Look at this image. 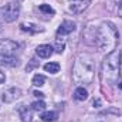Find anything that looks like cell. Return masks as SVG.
Here are the masks:
<instances>
[{
  "label": "cell",
  "mask_w": 122,
  "mask_h": 122,
  "mask_svg": "<svg viewBox=\"0 0 122 122\" xmlns=\"http://www.w3.org/2000/svg\"><path fill=\"white\" fill-rule=\"evenodd\" d=\"M118 30L111 21H102L98 27H95L94 46H97V48L102 53H112L118 44Z\"/></svg>",
  "instance_id": "6da1fadb"
},
{
  "label": "cell",
  "mask_w": 122,
  "mask_h": 122,
  "mask_svg": "<svg viewBox=\"0 0 122 122\" xmlns=\"http://www.w3.org/2000/svg\"><path fill=\"white\" fill-rule=\"evenodd\" d=\"M95 75V58L90 54H81L75 60L72 68V78L77 84L88 85Z\"/></svg>",
  "instance_id": "7a4b0ae2"
},
{
  "label": "cell",
  "mask_w": 122,
  "mask_h": 122,
  "mask_svg": "<svg viewBox=\"0 0 122 122\" xmlns=\"http://www.w3.org/2000/svg\"><path fill=\"white\" fill-rule=\"evenodd\" d=\"M119 77V51L107 54L101 64V80L105 84H115Z\"/></svg>",
  "instance_id": "3957f363"
},
{
  "label": "cell",
  "mask_w": 122,
  "mask_h": 122,
  "mask_svg": "<svg viewBox=\"0 0 122 122\" xmlns=\"http://www.w3.org/2000/svg\"><path fill=\"white\" fill-rule=\"evenodd\" d=\"M19 14L20 9L16 3H7L3 7H0V20L4 23H13L14 20H17Z\"/></svg>",
  "instance_id": "277c9868"
},
{
  "label": "cell",
  "mask_w": 122,
  "mask_h": 122,
  "mask_svg": "<svg viewBox=\"0 0 122 122\" xmlns=\"http://www.w3.org/2000/svg\"><path fill=\"white\" fill-rule=\"evenodd\" d=\"M19 48L20 46L13 40H9V38L0 40V54L3 56H14Z\"/></svg>",
  "instance_id": "5b68a950"
},
{
  "label": "cell",
  "mask_w": 122,
  "mask_h": 122,
  "mask_svg": "<svg viewBox=\"0 0 122 122\" xmlns=\"http://www.w3.org/2000/svg\"><path fill=\"white\" fill-rule=\"evenodd\" d=\"M68 9L70 11L75 13V14H80L82 13L84 10L88 9V6L91 4V0H68Z\"/></svg>",
  "instance_id": "8992f818"
},
{
  "label": "cell",
  "mask_w": 122,
  "mask_h": 122,
  "mask_svg": "<svg viewBox=\"0 0 122 122\" xmlns=\"http://www.w3.org/2000/svg\"><path fill=\"white\" fill-rule=\"evenodd\" d=\"M20 97H21V91H20V88L11 87V88L6 90V91L1 94V101L9 104V102H14V101L19 99Z\"/></svg>",
  "instance_id": "52a82bcc"
},
{
  "label": "cell",
  "mask_w": 122,
  "mask_h": 122,
  "mask_svg": "<svg viewBox=\"0 0 122 122\" xmlns=\"http://www.w3.org/2000/svg\"><path fill=\"white\" fill-rule=\"evenodd\" d=\"M74 30H75V23L71 20H64L57 30V36H65V34L72 33Z\"/></svg>",
  "instance_id": "ba28073f"
},
{
  "label": "cell",
  "mask_w": 122,
  "mask_h": 122,
  "mask_svg": "<svg viewBox=\"0 0 122 122\" xmlns=\"http://www.w3.org/2000/svg\"><path fill=\"white\" fill-rule=\"evenodd\" d=\"M20 64V60L16 58L14 56H3L0 54V65L4 67H17Z\"/></svg>",
  "instance_id": "9c48e42d"
},
{
  "label": "cell",
  "mask_w": 122,
  "mask_h": 122,
  "mask_svg": "<svg viewBox=\"0 0 122 122\" xmlns=\"http://www.w3.org/2000/svg\"><path fill=\"white\" fill-rule=\"evenodd\" d=\"M53 47L51 46H48V44H41V46H38L37 48H36V54L38 56V57H41V58H48L51 54H53Z\"/></svg>",
  "instance_id": "30bf717a"
},
{
  "label": "cell",
  "mask_w": 122,
  "mask_h": 122,
  "mask_svg": "<svg viewBox=\"0 0 122 122\" xmlns=\"http://www.w3.org/2000/svg\"><path fill=\"white\" fill-rule=\"evenodd\" d=\"M20 29L23 31H27V33H33V34L41 33V31L44 30L43 27H40V26H37V24H33V23H21V24H20Z\"/></svg>",
  "instance_id": "8fae6325"
},
{
  "label": "cell",
  "mask_w": 122,
  "mask_h": 122,
  "mask_svg": "<svg viewBox=\"0 0 122 122\" xmlns=\"http://www.w3.org/2000/svg\"><path fill=\"white\" fill-rule=\"evenodd\" d=\"M41 119L44 122H54L58 119V114L56 111H47L41 114Z\"/></svg>",
  "instance_id": "7c38bea8"
},
{
  "label": "cell",
  "mask_w": 122,
  "mask_h": 122,
  "mask_svg": "<svg viewBox=\"0 0 122 122\" xmlns=\"http://www.w3.org/2000/svg\"><path fill=\"white\" fill-rule=\"evenodd\" d=\"M74 98H75L77 101H85V99L88 98V92H87V90H85L84 87H78V88L74 91Z\"/></svg>",
  "instance_id": "4fadbf2b"
},
{
  "label": "cell",
  "mask_w": 122,
  "mask_h": 122,
  "mask_svg": "<svg viewBox=\"0 0 122 122\" xmlns=\"http://www.w3.org/2000/svg\"><path fill=\"white\" fill-rule=\"evenodd\" d=\"M20 118H21V121L23 122H31V118H33V112H31V109H29V108H23V109H20Z\"/></svg>",
  "instance_id": "5bb4252c"
},
{
  "label": "cell",
  "mask_w": 122,
  "mask_h": 122,
  "mask_svg": "<svg viewBox=\"0 0 122 122\" xmlns=\"http://www.w3.org/2000/svg\"><path fill=\"white\" fill-rule=\"evenodd\" d=\"M44 70L50 74H57L60 71V64L58 62H48L44 65Z\"/></svg>",
  "instance_id": "9a60e30c"
},
{
  "label": "cell",
  "mask_w": 122,
  "mask_h": 122,
  "mask_svg": "<svg viewBox=\"0 0 122 122\" xmlns=\"http://www.w3.org/2000/svg\"><path fill=\"white\" fill-rule=\"evenodd\" d=\"M44 82H46V78H44L43 75L36 74V75L33 77V84H34L36 87H43V85H44Z\"/></svg>",
  "instance_id": "2e32d148"
},
{
  "label": "cell",
  "mask_w": 122,
  "mask_h": 122,
  "mask_svg": "<svg viewBox=\"0 0 122 122\" xmlns=\"http://www.w3.org/2000/svg\"><path fill=\"white\" fill-rule=\"evenodd\" d=\"M31 107H33V109L37 111V112H41V111L46 109V104H44L43 101H36V102L31 104Z\"/></svg>",
  "instance_id": "e0dca14e"
},
{
  "label": "cell",
  "mask_w": 122,
  "mask_h": 122,
  "mask_svg": "<svg viewBox=\"0 0 122 122\" xmlns=\"http://www.w3.org/2000/svg\"><path fill=\"white\" fill-rule=\"evenodd\" d=\"M38 10L43 11V13H46V14H54V9L51 6H48V4H40Z\"/></svg>",
  "instance_id": "ac0fdd59"
},
{
  "label": "cell",
  "mask_w": 122,
  "mask_h": 122,
  "mask_svg": "<svg viewBox=\"0 0 122 122\" xmlns=\"http://www.w3.org/2000/svg\"><path fill=\"white\" fill-rule=\"evenodd\" d=\"M56 51H57V53H60V54L64 51V44L60 43V40H57V41H56Z\"/></svg>",
  "instance_id": "d6986e66"
},
{
  "label": "cell",
  "mask_w": 122,
  "mask_h": 122,
  "mask_svg": "<svg viewBox=\"0 0 122 122\" xmlns=\"http://www.w3.org/2000/svg\"><path fill=\"white\" fill-rule=\"evenodd\" d=\"M119 74L122 75V50L119 51Z\"/></svg>",
  "instance_id": "ffe728a7"
},
{
  "label": "cell",
  "mask_w": 122,
  "mask_h": 122,
  "mask_svg": "<svg viewBox=\"0 0 122 122\" xmlns=\"http://www.w3.org/2000/svg\"><path fill=\"white\" fill-rule=\"evenodd\" d=\"M36 65H37V62H36V60H31V64L29 65V67H27V68H26V70H27V71H30L31 68H33V67H36Z\"/></svg>",
  "instance_id": "44dd1931"
},
{
  "label": "cell",
  "mask_w": 122,
  "mask_h": 122,
  "mask_svg": "<svg viewBox=\"0 0 122 122\" xmlns=\"http://www.w3.org/2000/svg\"><path fill=\"white\" fill-rule=\"evenodd\" d=\"M4 81H6V75H4V74L0 71V84H3Z\"/></svg>",
  "instance_id": "7402d4cb"
},
{
  "label": "cell",
  "mask_w": 122,
  "mask_h": 122,
  "mask_svg": "<svg viewBox=\"0 0 122 122\" xmlns=\"http://www.w3.org/2000/svg\"><path fill=\"white\" fill-rule=\"evenodd\" d=\"M118 13H119V16L122 17V0L119 1V4H118Z\"/></svg>",
  "instance_id": "603a6c76"
},
{
  "label": "cell",
  "mask_w": 122,
  "mask_h": 122,
  "mask_svg": "<svg viewBox=\"0 0 122 122\" xmlns=\"http://www.w3.org/2000/svg\"><path fill=\"white\" fill-rule=\"evenodd\" d=\"M34 95H36L37 98H43V97H44V94H43V92H38V91H34Z\"/></svg>",
  "instance_id": "cb8c5ba5"
},
{
  "label": "cell",
  "mask_w": 122,
  "mask_h": 122,
  "mask_svg": "<svg viewBox=\"0 0 122 122\" xmlns=\"http://www.w3.org/2000/svg\"><path fill=\"white\" fill-rule=\"evenodd\" d=\"M119 87H121V88H122V82H121V84H119Z\"/></svg>",
  "instance_id": "d4e9b609"
},
{
  "label": "cell",
  "mask_w": 122,
  "mask_h": 122,
  "mask_svg": "<svg viewBox=\"0 0 122 122\" xmlns=\"http://www.w3.org/2000/svg\"><path fill=\"white\" fill-rule=\"evenodd\" d=\"M16 1H21V0H16Z\"/></svg>",
  "instance_id": "484cf974"
}]
</instances>
